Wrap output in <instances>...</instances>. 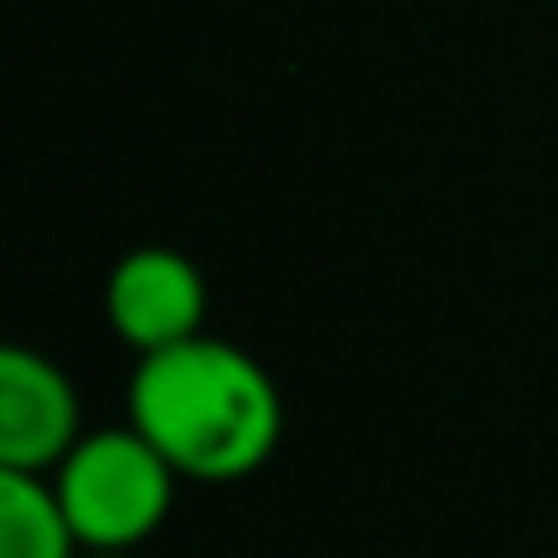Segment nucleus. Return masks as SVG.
Returning a JSON list of instances; mask_svg holds the SVG:
<instances>
[{"instance_id": "nucleus-1", "label": "nucleus", "mask_w": 558, "mask_h": 558, "mask_svg": "<svg viewBox=\"0 0 558 558\" xmlns=\"http://www.w3.org/2000/svg\"><path fill=\"white\" fill-rule=\"evenodd\" d=\"M126 421L174 462L181 481L229 486L277 457L289 409L258 354L205 330L162 354H138L126 378Z\"/></svg>"}, {"instance_id": "nucleus-4", "label": "nucleus", "mask_w": 558, "mask_h": 558, "mask_svg": "<svg viewBox=\"0 0 558 558\" xmlns=\"http://www.w3.org/2000/svg\"><path fill=\"white\" fill-rule=\"evenodd\" d=\"M78 438H85V409L66 366L25 342L0 349V469L54 474Z\"/></svg>"}, {"instance_id": "nucleus-3", "label": "nucleus", "mask_w": 558, "mask_h": 558, "mask_svg": "<svg viewBox=\"0 0 558 558\" xmlns=\"http://www.w3.org/2000/svg\"><path fill=\"white\" fill-rule=\"evenodd\" d=\"M102 313L133 354H162L174 342H193L205 337L210 313L205 270L181 246H133L114 258L109 282H102Z\"/></svg>"}, {"instance_id": "nucleus-5", "label": "nucleus", "mask_w": 558, "mask_h": 558, "mask_svg": "<svg viewBox=\"0 0 558 558\" xmlns=\"http://www.w3.org/2000/svg\"><path fill=\"white\" fill-rule=\"evenodd\" d=\"M0 558H85L49 474L0 469Z\"/></svg>"}, {"instance_id": "nucleus-6", "label": "nucleus", "mask_w": 558, "mask_h": 558, "mask_svg": "<svg viewBox=\"0 0 558 558\" xmlns=\"http://www.w3.org/2000/svg\"><path fill=\"white\" fill-rule=\"evenodd\" d=\"M85 558H138V553H85Z\"/></svg>"}, {"instance_id": "nucleus-2", "label": "nucleus", "mask_w": 558, "mask_h": 558, "mask_svg": "<svg viewBox=\"0 0 558 558\" xmlns=\"http://www.w3.org/2000/svg\"><path fill=\"white\" fill-rule=\"evenodd\" d=\"M85 553H138L169 522L181 474L133 421L85 433L49 474Z\"/></svg>"}]
</instances>
